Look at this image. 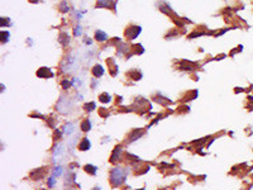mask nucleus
Returning a JSON list of instances; mask_svg holds the SVG:
<instances>
[{
    "mask_svg": "<svg viewBox=\"0 0 253 190\" xmlns=\"http://www.w3.org/2000/svg\"><path fill=\"white\" fill-rule=\"evenodd\" d=\"M127 175H128V171L127 169H123V167H114L113 170L110 171V184L113 186H119L122 185L123 183L127 179Z\"/></svg>",
    "mask_w": 253,
    "mask_h": 190,
    "instance_id": "nucleus-1",
    "label": "nucleus"
},
{
    "mask_svg": "<svg viewBox=\"0 0 253 190\" xmlns=\"http://www.w3.org/2000/svg\"><path fill=\"white\" fill-rule=\"evenodd\" d=\"M72 108V101L67 96H61L57 103V110L62 114H69Z\"/></svg>",
    "mask_w": 253,
    "mask_h": 190,
    "instance_id": "nucleus-2",
    "label": "nucleus"
},
{
    "mask_svg": "<svg viewBox=\"0 0 253 190\" xmlns=\"http://www.w3.org/2000/svg\"><path fill=\"white\" fill-rule=\"evenodd\" d=\"M142 32V28L139 25H129L128 28L125 29V37L129 38V39H134L139 36V33Z\"/></svg>",
    "mask_w": 253,
    "mask_h": 190,
    "instance_id": "nucleus-3",
    "label": "nucleus"
},
{
    "mask_svg": "<svg viewBox=\"0 0 253 190\" xmlns=\"http://www.w3.org/2000/svg\"><path fill=\"white\" fill-rule=\"evenodd\" d=\"M75 63H76L75 62V56H73V53H71L63 62V71L65 72H70L73 67H75Z\"/></svg>",
    "mask_w": 253,
    "mask_h": 190,
    "instance_id": "nucleus-4",
    "label": "nucleus"
},
{
    "mask_svg": "<svg viewBox=\"0 0 253 190\" xmlns=\"http://www.w3.org/2000/svg\"><path fill=\"white\" fill-rule=\"evenodd\" d=\"M65 152V146L62 143H57L53 148V160H58Z\"/></svg>",
    "mask_w": 253,
    "mask_h": 190,
    "instance_id": "nucleus-5",
    "label": "nucleus"
},
{
    "mask_svg": "<svg viewBox=\"0 0 253 190\" xmlns=\"http://www.w3.org/2000/svg\"><path fill=\"white\" fill-rule=\"evenodd\" d=\"M37 76L38 77H52V76H53V72H52L48 67H41L37 71Z\"/></svg>",
    "mask_w": 253,
    "mask_h": 190,
    "instance_id": "nucleus-6",
    "label": "nucleus"
},
{
    "mask_svg": "<svg viewBox=\"0 0 253 190\" xmlns=\"http://www.w3.org/2000/svg\"><path fill=\"white\" fill-rule=\"evenodd\" d=\"M96 8H114L113 0H98Z\"/></svg>",
    "mask_w": 253,
    "mask_h": 190,
    "instance_id": "nucleus-7",
    "label": "nucleus"
},
{
    "mask_svg": "<svg viewBox=\"0 0 253 190\" xmlns=\"http://www.w3.org/2000/svg\"><path fill=\"white\" fill-rule=\"evenodd\" d=\"M93 75L95 77H100V76L104 75V67L101 65H95L93 67Z\"/></svg>",
    "mask_w": 253,
    "mask_h": 190,
    "instance_id": "nucleus-8",
    "label": "nucleus"
},
{
    "mask_svg": "<svg viewBox=\"0 0 253 190\" xmlns=\"http://www.w3.org/2000/svg\"><path fill=\"white\" fill-rule=\"evenodd\" d=\"M95 39L99 41V42H103V41L108 39V34L103 31H96L95 32Z\"/></svg>",
    "mask_w": 253,
    "mask_h": 190,
    "instance_id": "nucleus-9",
    "label": "nucleus"
},
{
    "mask_svg": "<svg viewBox=\"0 0 253 190\" xmlns=\"http://www.w3.org/2000/svg\"><path fill=\"white\" fill-rule=\"evenodd\" d=\"M90 148V141L87 138H84L81 141V143L79 145V150L80 151H86V150H89Z\"/></svg>",
    "mask_w": 253,
    "mask_h": 190,
    "instance_id": "nucleus-10",
    "label": "nucleus"
},
{
    "mask_svg": "<svg viewBox=\"0 0 253 190\" xmlns=\"http://www.w3.org/2000/svg\"><path fill=\"white\" fill-rule=\"evenodd\" d=\"M62 129H63V132L66 134H71L73 132V129H75V125H73L72 123H66L63 125Z\"/></svg>",
    "mask_w": 253,
    "mask_h": 190,
    "instance_id": "nucleus-11",
    "label": "nucleus"
},
{
    "mask_svg": "<svg viewBox=\"0 0 253 190\" xmlns=\"http://www.w3.org/2000/svg\"><path fill=\"white\" fill-rule=\"evenodd\" d=\"M81 129L84 131V132H89V131L91 129V123H90L89 119H86V121L82 122V124H81Z\"/></svg>",
    "mask_w": 253,
    "mask_h": 190,
    "instance_id": "nucleus-12",
    "label": "nucleus"
},
{
    "mask_svg": "<svg viewBox=\"0 0 253 190\" xmlns=\"http://www.w3.org/2000/svg\"><path fill=\"white\" fill-rule=\"evenodd\" d=\"M120 152H122V147H120V146H118V147L115 148V150H114V152H113V157H111V162H114L115 161V159L118 160L119 159V155H120Z\"/></svg>",
    "mask_w": 253,
    "mask_h": 190,
    "instance_id": "nucleus-13",
    "label": "nucleus"
},
{
    "mask_svg": "<svg viewBox=\"0 0 253 190\" xmlns=\"http://www.w3.org/2000/svg\"><path fill=\"white\" fill-rule=\"evenodd\" d=\"M60 42L62 43L63 46H67V43L70 42V38H69V36H67V34H65V33H62L60 36Z\"/></svg>",
    "mask_w": 253,
    "mask_h": 190,
    "instance_id": "nucleus-14",
    "label": "nucleus"
},
{
    "mask_svg": "<svg viewBox=\"0 0 253 190\" xmlns=\"http://www.w3.org/2000/svg\"><path fill=\"white\" fill-rule=\"evenodd\" d=\"M110 99H111L110 95H109V94H105V93L99 96V100L101 101V103H109V101H110Z\"/></svg>",
    "mask_w": 253,
    "mask_h": 190,
    "instance_id": "nucleus-15",
    "label": "nucleus"
},
{
    "mask_svg": "<svg viewBox=\"0 0 253 190\" xmlns=\"http://www.w3.org/2000/svg\"><path fill=\"white\" fill-rule=\"evenodd\" d=\"M85 171H86V172H89V174H91V175L96 174V166H93V165H86V166H85Z\"/></svg>",
    "mask_w": 253,
    "mask_h": 190,
    "instance_id": "nucleus-16",
    "label": "nucleus"
},
{
    "mask_svg": "<svg viewBox=\"0 0 253 190\" xmlns=\"http://www.w3.org/2000/svg\"><path fill=\"white\" fill-rule=\"evenodd\" d=\"M1 43H5L9 41V33L8 32H1Z\"/></svg>",
    "mask_w": 253,
    "mask_h": 190,
    "instance_id": "nucleus-17",
    "label": "nucleus"
},
{
    "mask_svg": "<svg viewBox=\"0 0 253 190\" xmlns=\"http://www.w3.org/2000/svg\"><path fill=\"white\" fill-rule=\"evenodd\" d=\"M61 174H62V167L61 166H56L53 170V176H60Z\"/></svg>",
    "mask_w": 253,
    "mask_h": 190,
    "instance_id": "nucleus-18",
    "label": "nucleus"
},
{
    "mask_svg": "<svg viewBox=\"0 0 253 190\" xmlns=\"http://www.w3.org/2000/svg\"><path fill=\"white\" fill-rule=\"evenodd\" d=\"M95 107H96L95 103H89V104H86V105H85V109H86L87 112H91V110H94V109H95Z\"/></svg>",
    "mask_w": 253,
    "mask_h": 190,
    "instance_id": "nucleus-19",
    "label": "nucleus"
},
{
    "mask_svg": "<svg viewBox=\"0 0 253 190\" xmlns=\"http://www.w3.org/2000/svg\"><path fill=\"white\" fill-rule=\"evenodd\" d=\"M71 84H72L73 86H76V87H80V86H81V80H80V79H77V77H75V79L72 80Z\"/></svg>",
    "mask_w": 253,
    "mask_h": 190,
    "instance_id": "nucleus-20",
    "label": "nucleus"
},
{
    "mask_svg": "<svg viewBox=\"0 0 253 190\" xmlns=\"http://www.w3.org/2000/svg\"><path fill=\"white\" fill-rule=\"evenodd\" d=\"M71 85H72V84L70 83V81H67V80H63V81H62V87H63V89H69V87L71 86Z\"/></svg>",
    "mask_w": 253,
    "mask_h": 190,
    "instance_id": "nucleus-21",
    "label": "nucleus"
},
{
    "mask_svg": "<svg viewBox=\"0 0 253 190\" xmlns=\"http://www.w3.org/2000/svg\"><path fill=\"white\" fill-rule=\"evenodd\" d=\"M73 33H75V36H80L81 34V25H76V28H75V31H73Z\"/></svg>",
    "mask_w": 253,
    "mask_h": 190,
    "instance_id": "nucleus-22",
    "label": "nucleus"
},
{
    "mask_svg": "<svg viewBox=\"0 0 253 190\" xmlns=\"http://www.w3.org/2000/svg\"><path fill=\"white\" fill-rule=\"evenodd\" d=\"M60 10H61V11H63V13H65V11H67V10H69V7H67V5H66V3H61Z\"/></svg>",
    "mask_w": 253,
    "mask_h": 190,
    "instance_id": "nucleus-23",
    "label": "nucleus"
},
{
    "mask_svg": "<svg viewBox=\"0 0 253 190\" xmlns=\"http://www.w3.org/2000/svg\"><path fill=\"white\" fill-rule=\"evenodd\" d=\"M55 177H56V176H53V175H52V176H49V179H48V185H49V186H53V184H55Z\"/></svg>",
    "mask_w": 253,
    "mask_h": 190,
    "instance_id": "nucleus-24",
    "label": "nucleus"
},
{
    "mask_svg": "<svg viewBox=\"0 0 253 190\" xmlns=\"http://www.w3.org/2000/svg\"><path fill=\"white\" fill-rule=\"evenodd\" d=\"M84 42H85V43H87V45H91V39H90V38H85Z\"/></svg>",
    "mask_w": 253,
    "mask_h": 190,
    "instance_id": "nucleus-25",
    "label": "nucleus"
},
{
    "mask_svg": "<svg viewBox=\"0 0 253 190\" xmlns=\"http://www.w3.org/2000/svg\"><path fill=\"white\" fill-rule=\"evenodd\" d=\"M55 137H57V138H58V137H61V132H60V131H56V132H55Z\"/></svg>",
    "mask_w": 253,
    "mask_h": 190,
    "instance_id": "nucleus-26",
    "label": "nucleus"
}]
</instances>
